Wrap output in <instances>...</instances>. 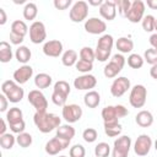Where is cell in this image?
Wrapping results in <instances>:
<instances>
[{
    "mask_svg": "<svg viewBox=\"0 0 157 157\" xmlns=\"http://www.w3.org/2000/svg\"><path fill=\"white\" fill-rule=\"evenodd\" d=\"M150 75H151L152 78L157 80V64H155V65L151 66V69H150Z\"/></svg>",
    "mask_w": 157,
    "mask_h": 157,
    "instance_id": "obj_51",
    "label": "cell"
},
{
    "mask_svg": "<svg viewBox=\"0 0 157 157\" xmlns=\"http://www.w3.org/2000/svg\"><path fill=\"white\" fill-rule=\"evenodd\" d=\"M75 67H76L77 71H80L82 74H88L93 69V63H88V61H85V60L78 59L77 63H76V65H75Z\"/></svg>",
    "mask_w": 157,
    "mask_h": 157,
    "instance_id": "obj_42",
    "label": "cell"
},
{
    "mask_svg": "<svg viewBox=\"0 0 157 157\" xmlns=\"http://www.w3.org/2000/svg\"><path fill=\"white\" fill-rule=\"evenodd\" d=\"M75 134H76V131H75V129H74L70 124L60 125V126L56 129V136L63 137V139L69 140V141L72 140V137L75 136Z\"/></svg>",
    "mask_w": 157,
    "mask_h": 157,
    "instance_id": "obj_31",
    "label": "cell"
},
{
    "mask_svg": "<svg viewBox=\"0 0 157 157\" xmlns=\"http://www.w3.org/2000/svg\"><path fill=\"white\" fill-rule=\"evenodd\" d=\"M126 63V59L121 55V54H114L110 59V61L104 66L103 69V74L107 78H113L115 76H118V74L123 70L124 65Z\"/></svg>",
    "mask_w": 157,
    "mask_h": 157,
    "instance_id": "obj_6",
    "label": "cell"
},
{
    "mask_svg": "<svg viewBox=\"0 0 157 157\" xmlns=\"http://www.w3.org/2000/svg\"><path fill=\"white\" fill-rule=\"evenodd\" d=\"M70 85L64 81V80H60L58 82L54 83V88H53V93H52V101L55 105H59V107H64L66 104V99H67V96L70 94Z\"/></svg>",
    "mask_w": 157,
    "mask_h": 157,
    "instance_id": "obj_4",
    "label": "cell"
},
{
    "mask_svg": "<svg viewBox=\"0 0 157 157\" xmlns=\"http://www.w3.org/2000/svg\"><path fill=\"white\" fill-rule=\"evenodd\" d=\"M130 80L125 76H120L118 78H114L113 83L110 85V93L113 97L119 98L124 96L128 92V90H130Z\"/></svg>",
    "mask_w": 157,
    "mask_h": 157,
    "instance_id": "obj_15",
    "label": "cell"
},
{
    "mask_svg": "<svg viewBox=\"0 0 157 157\" xmlns=\"http://www.w3.org/2000/svg\"><path fill=\"white\" fill-rule=\"evenodd\" d=\"M77 52L74 50V49H67L61 55V63L64 66H67V67H71L74 65H76L77 63Z\"/></svg>",
    "mask_w": 157,
    "mask_h": 157,
    "instance_id": "obj_26",
    "label": "cell"
},
{
    "mask_svg": "<svg viewBox=\"0 0 157 157\" xmlns=\"http://www.w3.org/2000/svg\"><path fill=\"white\" fill-rule=\"evenodd\" d=\"M97 85V78L91 74H83L74 80V87L80 91H92Z\"/></svg>",
    "mask_w": 157,
    "mask_h": 157,
    "instance_id": "obj_17",
    "label": "cell"
},
{
    "mask_svg": "<svg viewBox=\"0 0 157 157\" xmlns=\"http://www.w3.org/2000/svg\"><path fill=\"white\" fill-rule=\"evenodd\" d=\"M12 48L10 43L2 40L0 42V61L1 63H9L12 59Z\"/></svg>",
    "mask_w": 157,
    "mask_h": 157,
    "instance_id": "obj_32",
    "label": "cell"
},
{
    "mask_svg": "<svg viewBox=\"0 0 157 157\" xmlns=\"http://www.w3.org/2000/svg\"><path fill=\"white\" fill-rule=\"evenodd\" d=\"M69 156L70 157H85L86 156V150H85V147L82 145L76 144L72 147H70Z\"/></svg>",
    "mask_w": 157,
    "mask_h": 157,
    "instance_id": "obj_44",
    "label": "cell"
},
{
    "mask_svg": "<svg viewBox=\"0 0 157 157\" xmlns=\"http://www.w3.org/2000/svg\"><path fill=\"white\" fill-rule=\"evenodd\" d=\"M15 56H16V59H17L18 63L26 65V64L29 61V59H31V56H32V53H31V50H29L28 47H26V45H20V47L16 49Z\"/></svg>",
    "mask_w": 157,
    "mask_h": 157,
    "instance_id": "obj_27",
    "label": "cell"
},
{
    "mask_svg": "<svg viewBox=\"0 0 157 157\" xmlns=\"http://www.w3.org/2000/svg\"><path fill=\"white\" fill-rule=\"evenodd\" d=\"M32 141H33L32 135L28 132H21L16 136V142L18 144L20 147H23V148L29 147L32 145Z\"/></svg>",
    "mask_w": 157,
    "mask_h": 157,
    "instance_id": "obj_36",
    "label": "cell"
},
{
    "mask_svg": "<svg viewBox=\"0 0 157 157\" xmlns=\"http://www.w3.org/2000/svg\"><path fill=\"white\" fill-rule=\"evenodd\" d=\"M83 103L88 108H96L101 103V96L97 91H88L83 97Z\"/></svg>",
    "mask_w": 157,
    "mask_h": 157,
    "instance_id": "obj_24",
    "label": "cell"
},
{
    "mask_svg": "<svg viewBox=\"0 0 157 157\" xmlns=\"http://www.w3.org/2000/svg\"><path fill=\"white\" fill-rule=\"evenodd\" d=\"M103 4L102 0H98V1H93V0H90L88 1V5H93V6H101Z\"/></svg>",
    "mask_w": 157,
    "mask_h": 157,
    "instance_id": "obj_54",
    "label": "cell"
},
{
    "mask_svg": "<svg viewBox=\"0 0 157 157\" xmlns=\"http://www.w3.org/2000/svg\"><path fill=\"white\" fill-rule=\"evenodd\" d=\"M52 81H53L52 76L48 75V74H45V72H40V74L36 75V77H34V85L39 90H43V88L49 87L52 85Z\"/></svg>",
    "mask_w": 157,
    "mask_h": 157,
    "instance_id": "obj_30",
    "label": "cell"
},
{
    "mask_svg": "<svg viewBox=\"0 0 157 157\" xmlns=\"http://www.w3.org/2000/svg\"><path fill=\"white\" fill-rule=\"evenodd\" d=\"M38 15V7L34 2H27L23 7V17L28 21H33Z\"/></svg>",
    "mask_w": 157,
    "mask_h": 157,
    "instance_id": "obj_33",
    "label": "cell"
},
{
    "mask_svg": "<svg viewBox=\"0 0 157 157\" xmlns=\"http://www.w3.org/2000/svg\"><path fill=\"white\" fill-rule=\"evenodd\" d=\"M33 121L37 129L43 134H48L54 129H58L61 123L58 115L48 112H36L33 115Z\"/></svg>",
    "mask_w": 157,
    "mask_h": 157,
    "instance_id": "obj_1",
    "label": "cell"
},
{
    "mask_svg": "<svg viewBox=\"0 0 157 157\" xmlns=\"http://www.w3.org/2000/svg\"><path fill=\"white\" fill-rule=\"evenodd\" d=\"M115 5H117L119 15L123 16V17H126V15H128V12L131 7V1H129V0H115Z\"/></svg>",
    "mask_w": 157,
    "mask_h": 157,
    "instance_id": "obj_40",
    "label": "cell"
},
{
    "mask_svg": "<svg viewBox=\"0 0 157 157\" xmlns=\"http://www.w3.org/2000/svg\"><path fill=\"white\" fill-rule=\"evenodd\" d=\"M144 60L147 64H150V65L157 64V52L153 48H150V49L145 50V53H144Z\"/></svg>",
    "mask_w": 157,
    "mask_h": 157,
    "instance_id": "obj_43",
    "label": "cell"
},
{
    "mask_svg": "<svg viewBox=\"0 0 157 157\" xmlns=\"http://www.w3.org/2000/svg\"><path fill=\"white\" fill-rule=\"evenodd\" d=\"M115 47L121 54L131 53V50L134 49V42H132V39H130L128 37H120L117 39Z\"/></svg>",
    "mask_w": 157,
    "mask_h": 157,
    "instance_id": "obj_23",
    "label": "cell"
},
{
    "mask_svg": "<svg viewBox=\"0 0 157 157\" xmlns=\"http://www.w3.org/2000/svg\"><path fill=\"white\" fill-rule=\"evenodd\" d=\"M114 45V39L110 34H103L99 37L98 42H97V47L94 49L96 53V59L101 63L109 59L112 49Z\"/></svg>",
    "mask_w": 157,
    "mask_h": 157,
    "instance_id": "obj_2",
    "label": "cell"
},
{
    "mask_svg": "<svg viewBox=\"0 0 157 157\" xmlns=\"http://www.w3.org/2000/svg\"><path fill=\"white\" fill-rule=\"evenodd\" d=\"M32 76H33V69H32L31 65H27V64L20 66L18 69H16L13 71V75H12L13 81H16L18 85L26 83Z\"/></svg>",
    "mask_w": 157,
    "mask_h": 157,
    "instance_id": "obj_20",
    "label": "cell"
},
{
    "mask_svg": "<svg viewBox=\"0 0 157 157\" xmlns=\"http://www.w3.org/2000/svg\"><path fill=\"white\" fill-rule=\"evenodd\" d=\"M10 130L15 134H21V132H25V129H26V123L25 120L20 121V123H16V124H12V125H9Z\"/></svg>",
    "mask_w": 157,
    "mask_h": 157,
    "instance_id": "obj_45",
    "label": "cell"
},
{
    "mask_svg": "<svg viewBox=\"0 0 157 157\" xmlns=\"http://www.w3.org/2000/svg\"><path fill=\"white\" fill-rule=\"evenodd\" d=\"M28 31H29V28L27 27L25 21L16 20L11 23V31L10 32L13 33V34H17V36H21V37L25 38V36L28 33Z\"/></svg>",
    "mask_w": 157,
    "mask_h": 157,
    "instance_id": "obj_29",
    "label": "cell"
},
{
    "mask_svg": "<svg viewBox=\"0 0 157 157\" xmlns=\"http://www.w3.org/2000/svg\"><path fill=\"white\" fill-rule=\"evenodd\" d=\"M135 121L141 128H148L153 124V115L148 110H140L135 117Z\"/></svg>",
    "mask_w": 157,
    "mask_h": 157,
    "instance_id": "obj_22",
    "label": "cell"
},
{
    "mask_svg": "<svg viewBox=\"0 0 157 157\" xmlns=\"http://www.w3.org/2000/svg\"><path fill=\"white\" fill-rule=\"evenodd\" d=\"M70 145V141L69 140H65L63 137H59V136H55L53 139H50L47 144H45V152L50 156H55L58 155L60 151L65 150L66 147H69Z\"/></svg>",
    "mask_w": 157,
    "mask_h": 157,
    "instance_id": "obj_16",
    "label": "cell"
},
{
    "mask_svg": "<svg viewBox=\"0 0 157 157\" xmlns=\"http://www.w3.org/2000/svg\"><path fill=\"white\" fill-rule=\"evenodd\" d=\"M82 137H83V140H85L86 142L92 144V142H94V141L97 140V137H98V132H97V130L93 129V128H87V129L83 130V132H82Z\"/></svg>",
    "mask_w": 157,
    "mask_h": 157,
    "instance_id": "obj_41",
    "label": "cell"
},
{
    "mask_svg": "<svg viewBox=\"0 0 157 157\" xmlns=\"http://www.w3.org/2000/svg\"><path fill=\"white\" fill-rule=\"evenodd\" d=\"M146 4H147V6H148L150 9L157 10V0H147Z\"/></svg>",
    "mask_w": 157,
    "mask_h": 157,
    "instance_id": "obj_52",
    "label": "cell"
},
{
    "mask_svg": "<svg viewBox=\"0 0 157 157\" xmlns=\"http://www.w3.org/2000/svg\"><path fill=\"white\" fill-rule=\"evenodd\" d=\"M80 59L88 63H93L96 60V53L91 47H83L80 50Z\"/></svg>",
    "mask_w": 157,
    "mask_h": 157,
    "instance_id": "obj_37",
    "label": "cell"
},
{
    "mask_svg": "<svg viewBox=\"0 0 157 157\" xmlns=\"http://www.w3.org/2000/svg\"><path fill=\"white\" fill-rule=\"evenodd\" d=\"M107 29V23L98 17H90L85 21V31L91 34H102Z\"/></svg>",
    "mask_w": 157,
    "mask_h": 157,
    "instance_id": "obj_18",
    "label": "cell"
},
{
    "mask_svg": "<svg viewBox=\"0 0 157 157\" xmlns=\"http://www.w3.org/2000/svg\"><path fill=\"white\" fill-rule=\"evenodd\" d=\"M59 157H67V156H59Z\"/></svg>",
    "mask_w": 157,
    "mask_h": 157,
    "instance_id": "obj_57",
    "label": "cell"
},
{
    "mask_svg": "<svg viewBox=\"0 0 157 157\" xmlns=\"http://www.w3.org/2000/svg\"><path fill=\"white\" fill-rule=\"evenodd\" d=\"M155 25H156V17L152 15H146L141 21V26L145 32L155 31Z\"/></svg>",
    "mask_w": 157,
    "mask_h": 157,
    "instance_id": "obj_38",
    "label": "cell"
},
{
    "mask_svg": "<svg viewBox=\"0 0 157 157\" xmlns=\"http://www.w3.org/2000/svg\"><path fill=\"white\" fill-rule=\"evenodd\" d=\"M23 120V114H22V110L17 107H12L7 110L6 113V121L9 125H12V124H16V123H20Z\"/></svg>",
    "mask_w": 157,
    "mask_h": 157,
    "instance_id": "obj_25",
    "label": "cell"
},
{
    "mask_svg": "<svg viewBox=\"0 0 157 157\" xmlns=\"http://www.w3.org/2000/svg\"><path fill=\"white\" fill-rule=\"evenodd\" d=\"M82 108L78 105V104H65L63 107V110H61V114H63V118L65 119V121L67 124H72V123H76L81 119L82 117Z\"/></svg>",
    "mask_w": 157,
    "mask_h": 157,
    "instance_id": "obj_13",
    "label": "cell"
},
{
    "mask_svg": "<svg viewBox=\"0 0 157 157\" xmlns=\"http://www.w3.org/2000/svg\"><path fill=\"white\" fill-rule=\"evenodd\" d=\"M99 15L108 21H112L117 16V5L114 0H105L99 6Z\"/></svg>",
    "mask_w": 157,
    "mask_h": 157,
    "instance_id": "obj_21",
    "label": "cell"
},
{
    "mask_svg": "<svg viewBox=\"0 0 157 157\" xmlns=\"http://www.w3.org/2000/svg\"><path fill=\"white\" fill-rule=\"evenodd\" d=\"M110 153V146L107 142H99L94 147L96 157H108Z\"/></svg>",
    "mask_w": 157,
    "mask_h": 157,
    "instance_id": "obj_39",
    "label": "cell"
},
{
    "mask_svg": "<svg viewBox=\"0 0 157 157\" xmlns=\"http://www.w3.org/2000/svg\"><path fill=\"white\" fill-rule=\"evenodd\" d=\"M6 121H5V119H1V128H0V135H4V134H6Z\"/></svg>",
    "mask_w": 157,
    "mask_h": 157,
    "instance_id": "obj_53",
    "label": "cell"
},
{
    "mask_svg": "<svg viewBox=\"0 0 157 157\" xmlns=\"http://www.w3.org/2000/svg\"><path fill=\"white\" fill-rule=\"evenodd\" d=\"M16 142V136H13L10 132H6L4 135H0V146L4 150H11Z\"/></svg>",
    "mask_w": 157,
    "mask_h": 157,
    "instance_id": "obj_34",
    "label": "cell"
},
{
    "mask_svg": "<svg viewBox=\"0 0 157 157\" xmlns=\"http://www.w3.org/2000/svg\"><path fill=\"white\" fill-rule=\"evenodd\" d=\"M28 102L36 108V112H47L48 101L40 90H32L27 96Z\"/></svg>",
    "mask_w": 157,
    "mask_h": 157,
    "instance_id": "obj_10",
    "label": "cell"
},
{
    "mask_svg": "<svg viewBox=\"0 0 157 157\" xmlns=\"http://www.w3.org/2000/svg\"><path fill=\"white\" fill-rule=\"evenodd\" d=\"M53 4L58 10H66L72 4V1L71 0H54Z\"/></svg>",
    "mask_w": 157,
    "mask_h": 157,
    "instance_id": "obj_46",
    "label": "cell"
},
{
    "mask_svg": "<svg viewBox=\"0 0 157 157\" xmlns=\"http://www.w3.org/2000/svg\"><path fill=\"white\" fill-rule=\"evenodd\" d=\"M10 42H11L12 44H15V45H20V44L23 42V37L17 36V34H13V33L10 32Z\"/></svg>",
    "mask_w": 157,
    "mask_h": 157,
    "instance_id": "obj_48",
    "label": "cell"
},
{
    "mask_svg": "<svg viewBox=\"0 0 157 157\" xmlns=\"http://www.w3.org/2000/svg\"><path fill=\"white\" fill-rule=\"evenodd\" d=\"M144 17H145V2L142 0H134L125 18H128L131 23H137L141 22Z\"/></svg>",
    "mask_w": 157,
    "mask_h": 157,
    "instance_id": "obj_12",
    "label": "cell"
},
{
    "mask_svg": "<svg viewBox=\"0 0 157 157\" xmlns=\"http://www.w3.org/2000/svg\"><path fill=\"white\" fill-rule=\"evenodd\" d=\"M88 16V4L83 0H80V1H76L71 9H70V12H69V17L72 22L75 23H80L82 21H85Z\"/></svg>",
    "mask_w": 157,
    "mask_h": 157,
    "instance_id": "obj_9",
    "label": "cell"
},
{
    "mask_svg": "<svg viewBox=\"0 0 157 157\" xmlns=\"http://www.w3.org/2000/svg\"><path fill=\"white\" fill-rule=\"evenodd\" d=\"M29 39L33 44H39L43 43L47 38V31H45V26L43 22L40 21H34L32 22V25L29 26Z\"/></svg>",
    "mask_w": 157,
    "mask_h": 157,
    "instance_id": "obj_11",
    "label": "cell"
},
{
    "mask_svg": "<svg viewBox=\"0 0 157 157\" xmlns=\"http://www.w3.org/2000/svg\"><path fill=\"white\" fill-rule=\"evenodd\" d=\"M131 147V139L128 135H121L114 140L112 157H128Z\"/></svg>",
    "mask_w": 157,
    "mask_h": 157,
    "instance_id": "obj_8",
    "label": "cell"
},
{
    "mask_svg": "<svg viewBox=\"0 0 157 157\" xmlns=\"http://www.w3.org/2000/svg\"><path fill=\"white\" fill-rule=\"evenodd\" d=\"M153 146H155V150L157 151V139H156V141L153 142Z\"/></svg>",
    "mask_w": 157,
    "mask_h": 157,
    "instance_id": "obj_55",
    "label": "cell"
},
{
    "mask_svg": "<svg viewBox=\"0 0 157 157\" xmlns=\"http://www.w3.org/2000/svg\"><path fill=\"white\" fill-rule=\"evenodd\" d=\"M6 21H7V15H6L5 10L0 7V25H1V26H2V25H5V23H6Z\"/></svg>",
    "mask_w": 157,
    "mask_h": 157,
    "instance_id": "obj_50",
    "label": "cell"
},
{
    "mask_svg": "<svg viewBox=\"0 0 157 157\" xmlns=\"http://www.w3.org/2000/svg\"><path fill=\"white\" fill-rule=\"evenodd\" d=\"M43 53L47 56L58 58L63 54V43L58 39H52L44 43L43 45Z\"/></svg>",
    "mask_w": 157,
    "mask_h": 157,
    "instance_id": "obj_19",
    "label": "cell"
},
{
    "mask_svg": "<svg viewBox=\"0 0 157 157\" xmlns=\"http://www.w3.org/2000/svg\"><path fill=\"white\" fill-rule=\"evenodd\" d=\"M147 98V90L144 85H135L130 90V96H129V103L134 108H142L146 103Z\"/></svg>",
    "mask_w": 157,
    "mask_h": 157,
    "instance_id": "obj_7",
    "label": "cell"
},
{
    "mask_svg": "<svg viewBox=\"0 0 157 157\" xmlns=\"http://www.w3.org/2000/svg\"><path fill=\"white\" fill-rule=\"evenodd\" d=\"M155 31H157V18H156V25H155Z\"/></svg>",
    "mask_w": 157,
    "mask_h": 157,
    "instance_id": "obj_56",
    "label": "cell"
},
{
    "mask_svg": "<svg viewBox=\"0 0 157 157\" xmlns=\"http://www.w3.org/2000/svg\"><path fill=\"white\" fill-rule=\"evenodd\" d=\"M126 61H128V65H129L131 69H140V67H142V65H144V63H145L144 58H142L141 55L136 54V53H131V54L128 56Z\"/></svg>",
    "mask_w": 157,
    "mask_h": 157,
    "instance_id": "obj_35",
    "label": "cell"
},
{
    "mask_svg": "<svg viewBox=\"0 0 157 157\" xmlns=\"http://www.w3.org/2000/svg\"><path fill=\"white\" fill-rule=\"evenodd\" d=\"M152 145H153L152 139H151L147 134H141V135L136 139V141H135V144H134V152H135L137 156L144 157V156L148 155V152H150Z\"/></svg>",
    "mask_w": 157,
    "mask_h": 157,
    "instance_id": "obj_14",
    "label": "cell"
},
{
    "mask_svg": "<svg viewBox=\"0 0 157 157\" xmlns=\"http://www.w3.org/2000/svg\"><path fill=\"white\" fill-rule=\"evenodd\" d=\"M7 107H9V99L4 93H1L0 94V112H6Z\"/></svg>",
    "mask_w": 157,
    "mask_h": 157,
    "instance_id": "obj_47",
    "label": "cell"
},
{
    "mask_svg": "<svg viewBox=\"0 0 157 157\" xmlns=\"http://www.w3.org/2000/svg\"><path fill=\"white\" fill-rule=\"evenodd\" d=\"M123 128L119 121H110V123H104V132L109 137H115L119 136Z\"/></svg>",
    "mask_w": 157,
    "mask_h": 157,
    "instance_id": "obj_28",
    "label": "cell"
},
{
    "mask_svg": "<svg viewBox=\"0 0 157 157\" xmlns=\"http://www.w3.org/2000/svg\"><path fill=\"white\" fill-rule=\"evenodd\" d=\"M150 44H151V47L157 52V33L151 34V37H150Z\"/></svg>",
    "mask_w": 157,
    "mask_h": 157,
    "instance_id": "obj_49",
    "label": "cell"
},
{
    "mask_svg": "<svg viewBox=\"0 0 157 157\" xmlns=\"http://www.w3.org/2000/svg\"><path fill=\"white\" fill-rule=\"evenodd\" d=\"M129 114V110L121 105H107L102 109V118L104 123H110V121H119L120 118H124Z\"/></svg>",
    "mask_w": 157,
    "mask_h": 157,
    "instance_id": "obj_5",
    "label": "cell"
},
{
    "mask_svg": "<svg viewBox=\"0 0 157 157\" xmlns=\"http://www.w3.org/2000/svg\"><path fill=\"white\" fill-rule=\"evenodd\" d=\"M1 92L7 97L9 102L11 103H18L22 101L25 96L23 88L13 80H6L1 85Z\"/></svg>",
    "mask_w": 157,
    "mask_h": 157,
    "instance_id": "obj_3",
    "label": "cell"
}]
</instances>
